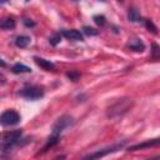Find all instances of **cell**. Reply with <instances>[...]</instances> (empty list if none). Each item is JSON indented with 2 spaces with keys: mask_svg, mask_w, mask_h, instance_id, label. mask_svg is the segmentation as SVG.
<instances>
[{
  "mask_svg": "<svg viewBox=\"0 0 160 160\" xmlns=\"http://www.w3.org/2000/svg\"><path fill=\"white\" fill-rule=\"evenodd\" d=\"M34 60H35V62H36L40 68H42V69H44V70H46V71H50V70H52V69L55 68V65H54L51 61L46 60V59H42V58H39V56H35V58H34Z\"/></svg>",
  "mask_w": 160,
  "mask_h": 160,
  "instance_id": "cell-9",
  "label": "cell"
},
{
  "mask_svg": "<svg viewBox=\"0 0 160 160\" xmlns=\"http://www.w3.org/2000/svg\"><path fill=\"white\" fill-rule=\"evenodd\" d=\"M72 122H74V120H72V118L69 116V115H64V116L59 118V119L56 120V122L54 124V126H52L51 135L60 136L61 132H62L66 128H69L70 125H72Z\"/></svg>",
  "mask_w": 160,
  "mask_h": 160,
  "instance_id": "cell-5",
  "label": "cell"
},
{
  "mask_svg": "<svg viewBox=\"0 0 160 160\" xmlns=\"http://www.w3.org/2000/svg\"><path fill=\"white\" fill-rule=\"evenodd\" d=\"M19 94L25 99L38 100V99L44 96V89L41 86H38V85H26L19 91Z\"/></svg>",
  "mask_w": 160,
  "mask_h": 160,
  "instance_id": "cell-4",
  "label": "cell"
},
{
  "mask_svg": "<svg viewBox=\"0 0 160 160\" xmlns=\"http://www.w3.org/2000/svg\"><path fill=\"white\" fill-rule=\"evenodd\" d=\"M82 31H84V34H86V35H98V34H99L98 30H95V29H92V28H89V26H84Z\"/></svg>",
  "mask_w": 160,
  "mask_h": 160,
  "instance_id": "cell-17",
  "label": "cell"
},
{
  "mask_svg": "<svg viewBox=\"0 0 160 160\" xmlns=\"http://www.w3.org/2000/svg\"><path fill=\"white\" fill-rule=\"evenodd\" d=\"M134 106V100L131 98H121V99H118L114 104H111L109 108H108V118L109 119H119V118H122L131 108Z\"/></svg>",
  "mask_w": 160,
  "mask_h": 160,
  "instance_id": "cell-1",
  "label": "cell"
},
{
  "mask_svg": "<svg viewBox=\"0 0 160 160\" xmlns=\"http://www.w3.org/2000/svg\"><path fill=\"white\" fill-rule=\"evenodd\" d=\"M144 24H145V26H146V29H148L149 31H152L154 34H156V32H158V28L152 24V21H151V20H148V19H146V20H144Z\"/></svg>",
  "mask_w": 160,
  "mask_h": 160,
  "instance_id": "cell-15",
  "label": "cell"
},
{
  "mask_svg": "<svg viewBox=\"0 0 160 160\" xmlns=\"http://www.w3.org/2000/svg\"><path fill=\"white\" fill-rule=\"evenodd\" d=\"M22 138V131L21 130H11V131H5L2 132V138H1V149H2V154H5L6 151H9L12 146L19 145L20 140Z\"/></svg>",
  "mask_w": 160,
  "mask_h": 160,
  "instance_id": "cell-2",
  "label": "cell"
},
{
  "mask_svg": "<svg viewBox=\"0 0 160 160\" xmlns=\"http://www.w3.org/2000/svg\"><path fill=\"white\" fill-rule=\"evenodd\" d=\"M61 34H55V35H52L50 39H49V42L52 45V46H55V45H58L59 42H60V39H61Z\"/></svg>",
  "mask_w": 160,
  "mask_h": 160,
  "instance_id": "cell-16",
  "label": "cell"
},
{
  "mask_svg": "<svg viewBox=\"0 0 160 160\" xmlns=\"http://www.w3.org/2000/svg\"><path fill=\"white\" fill-rule=\"evenodd\" d=\"M94 21L98 25H104L105 24V16H102V15H95L94 16Z\"/></svg>",
  "mask_w": 160,
  "mask_h": 160,
  "instance_id": "cell-18",
  "label": "cell"
},
{
  "mask_svg": "<svg viewBox=\"0 0 160 160\" xmlns=\"http://www.w3.org/2000/svg\"><path fill=\"white\" fill-rule=\"evenodd\" d=\"M61 35H62L65 39L71 40V41H82V40H84L82 34H81L79 30H75V29H71V30H62V31H61Z\"/></svg>",
  "mask_w": 160,
  "mask_h": 160,
  "instance_id": "cell-8",
  "label": "cell"
},
{
  "mask_svg": "<svg viewBox=\"0 0 160 160\" xmlns=\"http://www.w3.org/2000/svg\"><path fill=\"white\" fill-rule=\"evenodd\" d=\"M152 59H158V58H160V48L156 45V44H154L152 45Z\"/></svg>",
  "mask_w": 160,
  "mask_h": 160,
  "instance_id": "cell-19",
  "label": "cell"
},
{
  "mask_svg": "<svg viewBox=\"0 0 160 160\" xmlns=\"http://www.w3.org/2000/svg\"><path fill=\"white\" fill-rule=\"evenodd\" d=\"M15 26V21L12 19H2L1 20V24H0V28L2 30H10Z\"/></svg>",
  "mask_w": 160,
  "mask_h": 160,
  "instance_id": "cell-14",
  "label": "cell"
},
{
  "mask_svg": "<svg viewBox=\"0 0 160 160\" xmlns=\"http://www.w3.org/2000/svg\"><path fill=\"white\" fill-rule=\"evenodd\" d=\"M126 142H128L126 140H122V141L116 142V144H114L111 146H108V148H104V149H99V150H96V151L86 155L81 160H100L101 158H104V156H106L109 154H112V152H116V151L121 150L126 145Z\"/></svg>",
  "mask_w": 160,
  "mask_h": 160,
  "instance_id": "cell-3",
  "label": "cell"
},
{
  "mask_svg": "<svg viewBox=\"0 0 160 160\" xmlns=\"http://www.w3.org/2000/svg\"><path fill=\"white\" fill-rule=\"evenodd\" d=\"M68 76L71 79V80H76L78 78H79V72H68Z\"/></svg>",
  "mask_w": 160,
  "mask_h": 160,
  "instance_id": "cell-20",
  "label": "cell"
},
{
  "mask_svg": "<svg viewBox=\"0 0 160 160\" xmlns=\"http://www.w3.org/2000/svg\"><path fill=\"white\" fill-rule=\"evenodd\" d=\"M145 160H160V155L154 156V158H150V159H145Z\"/></svg>",
  "mask_w": 160,
  "mask_h": 160,
  "instance_id": "cell-21",
  "label": "cell"
},
{
  "mask_svg": "<svg viewBox=\"0 0 160 160\" xmlns=\"http://www.w3.org/2000/svg\"><path fill=\"white\" fill-rule=\"evenodd\" d=\"M20 121V115L15 110H5L0 116V122L2 126H12Z\"/></svg>",
  "mask_w": 160,
  "mask_h": 160,
  "instance_id": "cell-6",
  "label": "cell"
},
{
  "mask_svg": "<svg viewBox=\"0 0 160 160\" xmlns=\"http://www.w3.org/2000/svg\"><path fill=\"white\" fill-rule=\"evenodd\" d=\"M129 20L132 21V22H140L142 21L141 20V16L139 14V11L136 9H129Z\"/></svg>",
  "mask_w": 160,
  "mask_h": 160,
  "instance_id": "cell-13",
  "label": "cell"
},
{
  "mask_svg": "<svg viewBox=\"0 0 160 160\" xmlns=\"http://www.w3.org/2000/svg\"><path fill=\"white\" fill-rule=\"evenodd\" d=\"M24 22H25V24H26V25H28V26H34V22H32V21H31V22H29V21H28V20H25V21H24Z\"/></svg>",
  "mask_w": 160,
  "mask_h": 160,
  "instance_id": "cell-22",
  "label": "cell"
},
{
  "mask_svg": "<svg viewBox=\"0 0 160 160\" xmlns=\"http://www.w3.org/2000/svg\"><path fill=\"white\" fill-rule=\"evenodd\" d=\"M128 48H129L130 50L140 51V52L145 50V45H144V42H142L140 39H132V40H130L129 44H128Z\"/></svg>",
  "mask_w": 160,
  "mask_h": 160,
  "instance_id": "cell-10",
  "label": "cell"
},
{
  "mask_svg": "<svg viewBox=\"0 0 160 160\" xmlns=\"http://www.w3.org/2000/svg\"><path fill=\"white\" fill-rule=\"evenodd\" d=\"M160 145V138H155V139H149L145 140L142 142L131 145L130 148H128V151H135V150H141V149H148V148H155Z\"/></svg>",
  "mask_w": 160,
  "mask_h": 160,
  "instance_id": "cell-7",
  "label": "cell"
},
{
  "mask_svg": "<svg viewBox=\"0 0 160 160\" xmlns=\"http://www.w3.org/2000/svg\"><path fill=\"white\" fill-rule=\"evenodd\" d=\"M30 38L26 36V35H19L15 38V45L18 48H26L29 44H30Z\"/></svg>",
  "mask_w": 160,
  "mask_h": 160,
  "instance_id": "cell-11",
  "label": "cell"
},
{
  "mask_svg": "<svg viewBox=\"0 0 160 160\" xmlns=\"http://www.w3.org/2000/svg\"><path fill=\"white\" fill-rule=\"evenodd\" d=\"M11 71H12L14 74H25V72H31V69H30L29 66L24 65V64H20V62H18V64L12 65V68H11Z\"/></svg>",
  "mask_w": 160,
  "mask_h": 160,
  "instance_id": "cell-12",
  "label": "cell"
}]
</instances>
